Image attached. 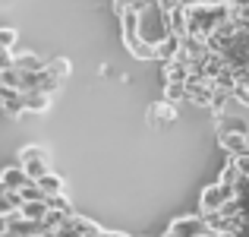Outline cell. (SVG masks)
Wrapping results in <instances>:
<instances>
[{"label": "cell", "mask_w": 249, "mask_h": 237, "mask_svg": "<svg viewBox=\"0 0 249 237\" xmlns=\"http://www.w3.org/2000/svg\"><path fill=\"white\" fill-rule=\"evenodd\" d=\"M48 209H51V212H67V215H76L73 212V206H70V199H67V196H48Z\"/></svg>", "instance_id": "24"}, {"label": "cell", "mask_w": 249, "mask_h": 237, "mask_svg": "<svg viewBox=\"0 0 249 237\" xmlns=\"http://www.w3.org/2000/svg\"><path fill=\"white\" fill-rule=\"evenodd\" d=\"M0 85H3V89H16V92H22V73H19L16 67L0 70Z\"/></svg>", "instance_id": "21"}, {"label": "cell", "mask_w": 249, "mask_h": 237, "mask_svg": "<svg viewBox=\"0 0 249 237\" xmlns=\"http://www.w3.org/2000/svg\"><path fill=\"white\" fill-rule=\"evenodd\" d=\"M48 73L54 76L57 82H63V79L70 76V60H63V57H60V60H51L48 63Z\"/></svg>", "instance_id": "23"}, {"label": "cell", "mask_w": 249, "mask_h": 237, "mask_svg": "<svg viewBox=\"0 0 249 237\" xmlns=\"http://www.w3.org/2000/svg\"><path fill=\"white\" fill-rule=\"evenodd\" d=\"M126 48H129V54H133L136 60H155V48H152V44H145L142 38H133V41H126Z\"/></svg>", "instance_id": "19"}, {"label": "cell", "mask_w": 249, "mask_h": 237, "mask_svg": "<svg viewBox=\"0 0 249 237\" xmlns=\"http://www.w3.org/2000/svg\"><path fill=\"white\" fill-rule=\"evenodd\" d=\"M189 76H193V67H189L183 57H177V60L164 63V82H180V85H186Z\"/></svg>", "instance_id": "8"}, {"label": "cell", "mask_w": 249, "mask_h": 237, "mask_svg": "<svg viewBox=\"0 0 249 237\" xmlns=\"http://www.w3.org/2000/svg\"><path fill=\"white\" fill-rule=\"evenodd\" d=\"M0 180L6 183V190H22V187H29V183H32L22 164H13V168H3V174H0Z\"/></svg>", "instance_id": "11"}, {"label": "cell", "mask_w": 249, "mask_h": 237, "mask_svg": "<svg viewBox=\"0 0 249 237\" xmlns=\"http://www.w3.org/2000/svg\"><path fill=\"white\" fill-rule=\"evenodd\" d=\"M233 98H237L240 104H246V108H249V82H240L237 89H233Z\"/></svg>", "instance_id": "27"}, {"label": "cell", "mask_w": 249, "mask_h": 237, "mask_svg": "<svg viewBox=\"0 0 249 237\" xmlns=\"http://www.w3.org/2000/svg\"><path fill=\"white\" fill-rule=\"evenodd\" d=\"M35 183L44 190V196H60V193H63V180H60L57 174H44L41 180H35Z\"/></svg>", "instance_id": "20"}, {"label": "cell", "mask_w": 249, "mask_h": 237, "mask_svg": "<svg viewBox=\"0 0 249 237\" xmlns=\"http://www.w3.org/2000/svg\"><path fill=\"white\" fill-rule=\"evenodd\" d=\"M120 25H123V41H133V38H139V10L120 13Z\"/></svg>", "instance_id": "14"}, {"label": "cell", "mask_w": 249, "mask_h": 237, "mask_svg": "<svg viewBox=\"0 0 249 237\" xmlns=\"http://www.w3.org/2000/svg\"><path fill=\"white\" fill-rule=\"evenodd\" d=\"M51 108V95H44V92H25V111H35V114H41V111Z\"/></svg>", "instance_id": "16"}, {"label": "cell", "mask_w": 249, "mask_h": 237, "mask_svg": "<svg viewBox=\"0 0 249 237\" xmlns=\"http://www.w3.org/2000/svg\"><path fill=\"white\" fill-rule=\"evenodd\" d=\"M101 237H120V234H107V231H104V234H101Z\"/></svg>", "instance_id": "33"}, {"label": "cell", "mask_w": 249, "mask_h": 237, "mask_svg": "<svg viewBox=\"0 0 249 237\" xmlns=\"http://www.w3.org/2000/svg\"><path fill=\"white\" fill-rule=\"evenodd\" d=\"M13 67L19 70V73H41L44 67H48V60H41V57L35 54H16V63Z\"/></svg>", "instance_id": "15"}, {"label": "cell", "mask_w": 249, "mask_h": 237, "mask_svg": "<svg viewBox=\"0 0 249 237\" xmlns=\"http://www.w3.org/2000/svg\"><path fill=\"white\" fill-rule=\"evenodd\" d=\"M231 199H233V190L221 187V183H212V187L202 190V196H199V209H202V215H205V212H221V209H224Z\"/></svg>", "instance_id": "5"}, {"label": "cell", "mask_w": 249, "mask_h": 237, "mask_svg": "<svg viewBox=\"0 0 249 237\" xmlns=\"http://www.w3.org/2000/svg\"><path fill=\"white\" fill-rule=\"evenodd\" d=\"M227 19H231L227 0L224 3H189L186 6V29L193 38H202V41H208V35Z\"/></svg>", "instance_id": "1"}, {"label": "cell", "mask_w": 249, "mask_h": 237, "mask_svg": "<svg viewBox=\"0 0 249 237\" xmlns=\"http://www.w3.org/2000/svg\"><path fill=\"white\" fill-rule=\"evenodd\" d=\"M170 237H205L208 228H205V218L202 215H183V218H177L174 225L167 228Z\"/></svg>", "instance_id": "6"}, {"label": "cell", "mask_w": 249, "mask_h": 237, "mask_svg": "<svg viewBox=\"0 0 249 237\" xmlns=\"http://www.w3.org/2000/svg\"><path fill=\"white\" fill-rule=\"evenodd\" d=\"M13 44H16V32H13V29H0V48L13 51Z\"/></svg>", "instance_id": "26"}, {"label": "cell", "mask_w": 249, "mask_h": 237, "mask_svg": "<svg viewBox=\"0 0 249 237\" xmlns=\"http://www.w3.org/2000/svg\"><path fill=\"white\" fill-rule=\"evenodd\" d=\"M38 237H54V234H51V231H44V234H38Z\"/></svg>", "instance_id": "34"}, {"label": "cell", "mask_w": 249, "mask_h": 237, "mask_svg": "<svg viewBox=\"0 0 249 237\" xmlns=\"http://www.w3.org/2000/svg\"><path fill=\"white\" fill-rule=\"evenodd\" d=\"M186 101H193V104H199V108H212V101H214V79H208V76H189L186 79Z\"/></svg>", "instance_id": "4"}, {"label": "cell", "mask_w": 249, "mask_h": 237, "mask_svg": "<svg viewBox=\"0 0 249 237\" xmlns=\"http://www.w3.org/2000/svg\"><path fill=\"white\" fill-rule=\"evenodd\" d=\"M233 161H237L240 174H243V177H249V155H240V158H233Z\"/></svg>", "instance_id": "29"}, {"label": "cell", "mask_w": 249, "mask_h": 237, "mask_svg": "<svg viewBox=\"0 0 249 237\" xmlns=\"http://www.w3.org/2000/svg\"><path fill=\"white\" fill-rule=\"evenodd\" d=\"M3 193H6V183H3V180H0V196H3Z\"/></svg>", "instance_id": "32"}, {"label": "cell", "mask_w": 249, "mask_h": 237, "mask_svg": "<svg viewBox=\"0 0 249 237\" xmlns=\"http://www.w3.org/2000/svg\"><path fill=\"white\" fill-rule=\"evenodd\" d=\"M231 10H249V0H227Z\"/></svg>", "instance_id": "31"}, {"label": "cell", "mask_w": 249, "mask_h": 237, "mask_svg": "<svg viewBox=\"0 0 249 237\" xmlns=\"http://www.w3.org/2000/svg\"><path fill=\"white\" fill-rule=\"evenodd\" d=\"M139 38L152 48H158L161 41L170 38V25H167V13L161 10L158 0H145L139 10Z\"/></svg>", "instance_id": "2"}, {"label": "cell", "mask_w": 249, "mask_h": 237, "mask_svg": "<svg viewBox=\"0 0 249 237\" xmlns=\"http://www.w3.org/2000/svg\"><path fill=\"white\" fill-rule=\"evenodd\" d=\"M218 142H221V149H224L231 158L249 155V133H221Z\"/></svg>", "instance_id": "7"}, {"label": "cell", "mask_w": 249, "mask_h": 237, "mask_svg": "<svg viewBox=\"0 0 249 237\" xmlns=\"http://www.w3.org/2000/svg\"><path fill=\"white\" fill-rule=\"evenodd\" d=\"M177 57H180V38H174V35L155 48V60H161V63H170V60H177Z\"/></svg>", "instance_id": "13"}, {"label": "cell", "mask_w": 249, "mask_h": 237, "mask_svg": "<svg viewBox=\"0 0 249 237\" xmlns=\"http://www.w3.org/2000/svg\"><path fill=\"white\" fill-rule=\"evenodd\" d=\"M145 0H114V10L117 13H126V10H142Z\"/></svg>", "instance_id": "25"}, {"label": "cell", "mask_w": 249, "mask_h": 237, "mask_svg": "<svg viewBox=\"0 0 249 237\" xmlns=\"http://www.w3.org/2000/svg\"><path fill=\"white\" fill-rule=\"evenodd\" d=\"M167 25H170V35L183 41V38L189 35V29H186V6H177V10H170V13H167Z\"/></svg>", "instance_id": "12"}, {"label": "cell", "mask_w": 249, "mask_h": 237, "mask_svg": "<svg viewBox=\"0 0 249 237\" xmlns=\"http://www.w3.org/2000/svg\"><path fill=\"white\" fill-rule=\"evenodd\" d=\"M240 168H237V161H233V158H227V164H224V171H221V177H218V183L221 187H227V190H233L237 187V180H240Z\"/></svg>", "instance_id": "17"}, {"label": "cell", "mask_w": 249, "mask_h": 237, "mask_svg": "<svg viewBox=\"0 0 249 237\" xmlns=\"http://www.w3.org/2000/svg\"><path fill=\"white\" fill-rule=\"evenodd\" d=\"M13 63H16V54H13V51H3V48H0V70H10Z\"/></svg>", "instance_id": "28"}, {"label": "cell", "mask_w": 249, "mask_h": 237, "mask_svg": "<svg viewBox=\"0 0 249 237\" xmlns=\"http://www.w3.org/2000/svg\"><path fill=\"white\" fill-rule=\"evenodd\" d=\"M0 111H3V101H0Z\"/></svg>", "instance_id": "35"}, {"label": "cell", "mask_w": 249, "mask_h": 237, "mask_svg": "<svg viewBox=\"0 0 249 237\" xmlns=\"http://www.w3.org/2000/svg\"><path fill=\"white\" fill-rule=\"evenodd\" d=\"M19 212H22V218H29V221H44V215H48L51 209H48V199H44V202H22Z\"/></svg>", "instance_id": "18"}, {"label": "cell", "mask_w": 249, "mask_h": 237, "mask_svg": "<svg viewBox=\"0 0 249 237\" xmlns=\"http://www.w3.org/2000/svg\"><path fill=\"white\" fill-rule=\"evenodd\" d=\"M19 164L25 168L29 180H41L44 174H51V155H48V149H41V146H25L22 152H19Z\"/></svg>", "instance_id": "3"}, {"label": "cell", "mask_w": 249, "mask_h": 237, "mask_svg": "<svg viewBox=\"0 0 249 237\" xmlns=\"http://www.w3.org/2000/svg\"><path fill=\"white\" fill-rule=\"evenodd\" d=\"M170 120H177V104L161 98V101H155L148 108V123H170Z\"/></svg>", "instance_id": "10"}, {"label": "cell", "mask_w": 249, "mask_h": 237, "mask_svg": "<svg viewBox=\"0 0 249 237\" xmlns=\"http://www.w3.org/2000/svg\"><path fill=\"white\" fill-rule=\"evenodd\" d=\"M0 101H3V114H22L25 111V95L22 92H16V89H3L0 85Z\"/></svg>", "instance_id": "9"}, {"label": "cell", "mask_w": 249, "mask_h": 237, "mask_svg": "<svg viewBox=\"0 0 249 237\" xmlns=\"http://www.w3.org/2000/svg\"><path fill=\"white\" fill-rule=\"evenodd\" d=\"M164 101H170V104L186 101V85H180V82H164Z\"/></svg>", "instance_id": "22"}, {"label": "cell", "mask_w": 249, "mask_h": 237, "mask_svg": "<svg viewBox=\"0 0 249 237\" xmlns=\"http://www.w3.org/2000/svg\"><path fill=\"white\" fill-rule=\"evenodd\" d=\"M158 3H161V10H164V13H170V10H177V6H183L180 0H158Z\"/></svg>", "instance_id": "30"}]
</instances>
